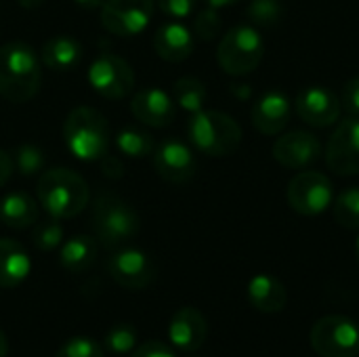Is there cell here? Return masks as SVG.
Wrapping results in <instances>:
<instances>
[{
  "label": "cell",
  "mask_w": 359,
  "mask_h": 357,
  "mask_svg": "<svg viewBox=\"0 0 359 357\" xmlns=\"http://www.w3.org/2000/svg\"><path fill=\"white\" fill-rule=\"evenodd\" d=\"M187 135L191 145L210 158H225L242 143L240 124L229 114L219 109H200L191 114L187 122Z\"/></svg>",
  "instance_id": "3"
},
{
  "label": "cell",
  "mask_w": 359,
  "mask_h": 357,
  "mask_svg": "<svg viewBox=\"0 0 359 357\" xmlns=\"http://www.w3.org/2000/svg\"><path fill=\"white\" fill-rule=\"evenodd\" d=\"M55 357H103V349L90 337H72L59 347Z\"/></svg>",
  "instance_id": "33"
},
{
  "label": "cell",
  "mask_w": 359,
  "mask_h": 357,
  "mask_svg": "<svg viewBox=\"0 0 359 357\" xmlns=\"http://www.w3.org/2000/svg\"><path fill=\"white\" fill-rule=\"evenodd\" d=\"M130 357H179L175 353L172 347L160 343V341H149V343H143L141 347H135L130 351Z\"/></svg>",
  "instance_id": "36"
},
{
  "label": "cell",
  "mask_w": 359,
  "mask_h": 357,
  "mask_svg": "<svg viewBox=\"0 0 359 357\" xmlns=\"http://www.w3.org/2000/svg\"><path fill=\"white\" fill-rule=\"evenodd\" d=\"M32 271L27 250L11 238H0V288L21 286Z\"/></svg>",
  "instance_id": "21"
},
{
  "label": "cell",
  "mask_w": 359,
  "mask_h": 357,
  "mask_svg": "<svg viewBox=\"0 0 359 357\" xmlns=\"http://www.w3.org/2000/svg\"><path fill=\"white\" fill-rule=\"evenodd\" d=\"M78 6H82V8H88V11H93V8H101L103 4H105V0H74Z\"/></svg>",
  "instance_id": "40"
},
{
  "label": "cell",
  "mask_w": 359,
  "mask_h": 357,
  "mask_svg": "<svg viewBox=\"0 0 359 357\" xmlns=\"http://www.w3.org/2000/svg\"><path fill=\"white\" fill-rule=\"evenodd\" d=\"M105 347L111 353H130L137 347V328L130 324H118L107 330Z\"/></svg>",
  "instance_id": "31"
},
{
  "label": "cell",
  "mask_w": 359,
  "mask_h": 357,
  "mask_svg": "<svg viewBox=\"0 0 359 357\" xmlns=\"http://www.w3.org/2000/svg\"><path fill=\"white\" fill-rule=\"evenodd\" d=\"M263 53L265 42L259 29L252 23H240L221 38L217 59L229 76H246L261 65Z\"/></svg>",
  "instance_id": "6"
},
{
  "label": "cell",
  "mask_w": 359,
  "mask_h": 357,
  "mask_svg": "<svg viewBox=\"0 0 359 357\" xmlns=\"http://www.w3.org/2000/svg\"><path fill=\"white\" fill-rule=\"evenodd\" d=\"M355 257H358V263H359V236H358V240H355Z\"/></svg>",
  "instance_id": "44"
},
{
  "label": "cell",
  "mask_w": 359,
  "mask_h": 357,
  "mask_svg": "<svg viewBox=\"0 0 359 357\" xmlns=\"http://www.w3.org/2000/svg\"><path fill=\"white\" fill-rule=\"evenodd\" d=\"M13 166L19 170V175L23 177H34L38 173L44 170V164H46V158H44V151L38 147V145H19L15 151H13Z\"/></svg>",
  "instance_id": "29"
},
{
  "label": "cell",
  "mask_w": 359,
  "mask_h": 357,
  "mask_svg": "<svg viewBox=\"0 0 359 357\" xmlns=\"http://www.w3.org/2000/svg\"><path fill=\"white\" fill-rule=\"evenodd\" d=\"M334 219L341 227L359 229V187H347L334 202Z\"/></svg>",
  "instance_id": "27"
},
{
  "label": "cell",
  "mask_w": 359,
  "mask_h": 357,
  "mask_svg": "<svg viewBox=\"0 0 359 357\" xmlns=\"http://www.w3.org/2000/svg\"><path fill=\"white\" fill-rule=\"evenodd\" d=\"M204 2H206V6H210V8H225V6L236 4L238 0H204Z\"/></svg>",
  "instance_id": "41"
},
{
  "label": "cell",
  "mask_w": 359,
  "mask_h": 357,
  "mask_svg": "<svg viewBox=\"0 0 359 357\" xmlns=\"http://www.w3.org/2000/svg\"><path fill=\"white\" fill-rule=\"evenodd\" d=\"M252 124L259 133L271 137L282 133L292 116V101L282 88H271L261 95L252 107Z\"/></svg>",
  "instance_id": "16"
},
{
  "label": "cell",
  "mask_w": 359,
  "mask_h": 357,
  "mask_svg": "<svg viewBox=\"0 0 359 357\" xmlns=\"http://www.w3.org/2000/svg\"><path fill=\"white\" fill-rule=\"evenodd\" d=\"M88 84L105 99H124L135 88V74L122 57L101 53L88 65Z\"/></svg>",
  "instance_id": "9"
},
{
  "label": "cell",
  "mask_w": 359,
  "mask_h": 357,
  "mask_svg": "<svg viewBox=\"0 0 359 357\" xmlns=\"http://www.w3.org/2000/svg\"><path fill=\"white\" fill-rule=\"evenodd\" d=\"M101 164H103V173H105L107 177H111V179L122 177V164L118 162V158L105 154V156L101 158Z\"/></svg>",
  "instance_id": "38"
},
{
  "label": "cell",
  "mask_w": 359,
  "mask_h": 357,
  "mask_svg": "<svg viewBox=\"0 0 359 357\" xmlns=\"http://www.w3.org/2000/svg\"><path fill=\"white\" fill-rule=\"evenodd\" d=\"M194 48H196L194 32L181 21H168L160 25L154 34V50L164 61L181 63L191 57Z\"/></svg>",
  "instance_id": "19"
},
{
  "label": "cell",
  "mask_w": 359,
  "mask_h": 357,
  "mask_svg": "<svg viewBox=\"0 0 359 357\" xmlns=\"http://www.w3.org/2000/svg\"><path fill=\"white\" fill-rule=\"evenodd\" d=\"M42 84L40 61L25 42L0 46V95L11 103H27Z\"/></svg>",
  "instance_id": "1"
},
{
  "label": "cell",
  "mask_w": 359,
  "mask_h": 357,
  "mask_svg": "<svg viewBox=\"0 0 359 357\" xmlns=\"http://www.w3.org/2000/svg\"><path fill=\"white\" fill-rule=\"evenodd\" d=\"M19 2V6H23V8H38L44 0H17Z\"/></svg>",
  "instance_id": "42"
},
{
  "label": "cell",
  "mask_w": 359,
  "mask_h": 357,
  "mask_svg": "<svg viewBox=\"0 0 359 357\" xmlns=\"http://www.w3.org/2000/svg\"><path fill=\"white\" fill-rule=\"evenodd\" d=\"M13 170H15V166H13V158H11V154H8V151H4V149H0V187L11 179Z\"/></svg>",
  "instance_id": "37"
},
{
  "label": "cell",
  "mask_w": 359,
  "mask_h": 357,
  "mask_svg": "<svg viewBox=\"0 0 359 357\" xmlns=\"http://www.w3.org/2000/svg\"><path fill=\"white\" fill-rule=\"evenodd\" d=\"M42 61L55 72H72L82 61V46L72 36H53L42 46Z\"/></svg>",
  "instance_id": "22"
},
{
  "label": "cell",
  "mask_w": 359,
  "mask_h": 357,
  "mask_svg": "<svg viewBox=\"0 0 359 357\" xmlns=\"http://www.w3.org/2000/svg\"><path fill=\"white\" fill-rule=\"evenodd\" d=\"M288 204L303 217H318L332 204V181L318 170H301L288 183Z\"/></svg>",
  "instance_id": "8"
},
{
  "label": "cell",
  "mask_w": 359,
  "mask_h": 357,
  "mask_svg": "<svg viewBox=\"0 0 359 357\" xmlns=\"http://www.w3.org/2000/svg\"><path fill=\"white\" fill-rule=\"evenodd\" d=\"M341 105L353 118H359V76L345 82L341 93Z\"/></svg>",
  "instance_id": "35"
},
{
  "label": "cell",
  "mask_w": 359,
  "mask_h": 357,
  "mask_svg": "<svg viewBox=\"0 0 359 357\" xmlns=\"http://www.w3.org/2000/svg\"><path fill=\"white\" fill-rule=\"evenodd\" d=\"M294 112L305 124L313 128H326V126H332L341 118L343 105L337 93H332L326 86L313 84V86H305L297 95Z\"/></svg>",
  "instance_id": "12"
},
{
  "label": "cell",
  "mask_w": 359,
  "mask_h": 357,
  "mask_svg": "<svg viewBox=\"0 0 359 357\" xmlns=\"http://www.w3.org/2000/svg\"><path fill=\"white\" fill-rule=\"evenodd\" d=\"M141 221L137 210L116 194H99L93 204V229L97 242L118 248L139 234Z\"/></svg>",
  "instance_id": "5"
},
{
  "label": "cell",
  "mask_w": 359,
  "mask_h": 357,
  "mask_svg": "<svg viewBox=\"0 0 359 357\" xmlns=\"http://www.w3.org/2000/svg\"><path fill=\"white\" fill-rule=\"evenodd\" d=\"M231 93H233L236 97H240V99H248V97H250L248 84H233V86H231Z\"/></svg>",
  "instance_id": "39"
},
{
  "label": "cell",
  "mask_w": 359,
  "mask_h": 357,
  "mask_svg": "<svg viewBox=\"0 0 359 357\" xmlns=\"http://www.w3.org/2000/svg\"><path fill=\"white\" fill-rule=\"evenodd\" d=\"M116 147L128 158H147L154 154L156 143L149 133L133 126H124L116 135Z\"/></svg>",
  "instance_id": "26"
},
{
  "label": "cell",
  "mask_w": 359,
  "mask_h": 357,
  "mask_svg": "<svg viewBox=\"0 0 359 357\" xmlns=\"http://www.w3.org/2000/svg\"><path fill=\"white\" fill-rule=\"evenodd\" d=\"M107 271L111 280L126 290H143L156 278V267L151 259L139 248H120L107 261Z\"/></svg>",
  "instance_id": "13"
},
{
  "label": "cell",
  "mask_w": 359,
  "mask_h": 357,
  "mask_svg": "<svg viewBox=\"0 0 359 357\" xmlns=\"http://www.w3.org/2000/svg\"><path fill=\"white\" fill-rule=\"evenodd\" d=\"M246 17L255 27H273L284 17L282 0H252L246 8Z\"/></svg>",
  "instance_id": "28"
},
{
  "label": "cell",
  "mask_w": 359,
  "mask_h": 357,
  "mask_svg": "<svg viewBox=\"0 0 359 357\" xmlns=\"http://www.w3.org/2000/svg\"><path fill=\"white\" fill-rule=\"evenodd\" d=\"M358 357H359V356H358Z\"/></svg>",
  "instance_id": "45"
},
{
  "label": "cell",
  "mask_w": 359,
  "mask_h": 357,
  "mask_svg": "<svg viewBox=\"0 0 359 357\" xmlns=\"http://www.w3.org/2000/svg\"><path fill=\"white\" fill-rule=\"evenodd\" d=\"M6 353H8V341H6L4 332L0 330V357H6Z\"/></svg>",
  "instance_id": "43"
},
{
  "label": "cell",
  "mask_w": 359,
  "mask_h": 357,
  "mask_svg": "<svg viewBox=\"0 0 359 357\" xmlns=\"http://www.w3.org/2000/svg\"><path fill=\"white\" fill-rule=\"evenodd\" d=\"M271 151L278 164L292 168V170H303L320 160L322 143L309 130H292V133L278 137Z\"/></svg>",
  "instance_id": "15"
},
{
  "label": "cell",
  "mask_w": 359,
  "mask_h": 357,
  "mask_svg": "<svg viewBox=\"0 0 359 357\" xmlns=\"http://www.w3.org/2000/svg\"><path fill=\"white\" fill-rule=\"evenodd\" d=\"M0 221L13 229L32 227L38 221V204L23 191H11L0 200Z\"/></svg>",
  "instance_id": "23"
},
{
  "label": "cell",
  "mask_w": 359,
  "mask_h": 357,
  "mask_svg": "<svg viewBox=\"0 0 359 357\" xmlns=\"http://www.w3.org/2000/svg\"><path fill=\"white\" fill-rule=\"evenodd\" d=\"M154 168L156 173L175 185L187 183L194 179L198 162L189 145L179 139H166L154 149Z\"/></svg>",
  "instance_id": "14"
},
{
  "label": "cell",
  "mask_w": 359,
  "mask_h": 357,
  "mask_svg": "<svg viewBox=\"0 0 359 357\" xmlns=\"http://www.w3.org/2000/svg\"><path fill=\"white\" fill-rule=\"evenodd\" d=\"M130 114L147 124V126H154V128H166L172 124L175 120V101L168 97V93H164L162 88H143L139 90L135 97H133V103H130Z\"/></svg>",
  "instance_id": "18"
},
{
  "label": "cell",
  "mask_w": 359,
  "mask_h": 357,
  "mask_svg": "<svg viewBox=\"0 0 359 357\" xmlns=\"http://www.w3.org/2000/svg\"><path fill=\"white\" fill-rule=\"evenodd\" d=\"M32 240H34L38 250L50 252V250H55L57 246L63 244V225L59 223V219H53V217L48 221L36 223Z\"/></svg>",
  "instance_id": "30"
},
{
  "label": "cell",
  "mask_w": 359,
  "mask_h": 357,
  "mask_svg": "<svg viewBox=\"0 0 359 357\" xmlns=\"http://www.w3.org/2000/svg\"><path fill=\"white\" fill-rule=\"evenodd\" d=\"M246 295L250 305L261 314H280L288 303L286 286L282 284V280L269 274L255 276L246 286Z\"/></svg>",
  "instance_id": "20"
},
{
  "label": "cell",
  "mask_w": 359,
  "mask_h": 357,
  "mask_svg": "<svg viewBox=\"0 0 359 357\" xmlns=\"http://www.w3.org/2000/svg\"><path fill=\"white\" fill-rule=\"evenodd\" d=\"M156 2H158L160 11L175 21L187 19L196 8V0H156Z\"/></svg>",
  "instance_id": "34"
},
{
  "label": "cell",
  "mask_w": 359,
  "mask_h": 357,
  "mask_svg": "<svg viewBox=\"0 0 359 357\" xmlns=\"http://www.w3.org/2000/svg\"><path fill=\"white\" fill-rule=\"evenodd\" d=\"M309 343L322 357H358L359 324L347 316H326L313 324Z\"/></svg>",
  "instance_id": "7"
},
{
  "label": "cell",
  "mask_w": 359,
  "mask_h": 357,
  "mask_svg": "<svg viewBox=\"0 0 359 357\" xmlns=\"http://www.w3.org/2000/svg\"><path fill=\"white\" fill-rule=\"evenodd\" d=\"M38 202L53 219H72L88 204V185L74 170L50 168L38 179Z\"/></svg>",
  "instance_id": "2"
},
{
  "label": "cell",
  "mask_w": 359,
  "mask_h": 357,
  "mask_svg": "<svg viewBox=\"0 0 359 357\" xmlns=\"http://www.w3.org/2000/svg\"><path fill=\"white\" fill-rule=\"evenodd\" d=\"M170 345L179 351H198L208 339V322L196 307H181L168 324Z\"/></svg>",
  "instance_id": "17"
},
{
  "label": "cell",
  "mask_w": 359,
  "mask_h": 357,
  "mask_svg": "<svg viewBox=\"0 0 359 357\" xmlns=\"http://www.w3.org/2000/svg\"><path fill=\"white\" fill-rule=\"evenodd\" d=\"M67 149L82 162H97L107 154L109 124L105 116L93 107H74L63 124Z\"/></svg>",
  "instance_id": "4"
},
{
  "label": "cell",
  "mask_w": 359,
  "mask_h": 357,
  "mask_svg": "<svg viewBox=\"0 0 359 357\" xmlns=\"http://www.w3.org/2000/svg\"><path fill=\"white\" fill-rule=\"evenodd\" d=\"M172 95H175V103L189 112L196 114L200 109H204L206 103V86L202 80L194 78V76H183L175 82L172 86Z\"/></svg>",
  "instance_id": "25"
},
{
  "label": "cell",
  "mask_w": 359,
  "mask_h": 357,
  "mask_svg": "<svg viewBox=\"0 0 359 357\" xmlns=\"http://www.w3.org/2000/svg\"><path fill=\"white\" fill-rule=\"evenodd\" d=\"M221 27H223V21H221V15H219V8H210L206 6L204 11H200L194 19V34L204 40V42H210L215 40L219 34H221Z\"/></svg>",
  "instance_id": "32"
},
{
  "label": "cell",
  "mask_w": 359,
  "mask_h": 357,
  "mask_svg": "<svg viewBox=\"0 0 359 357\" xmlns=\"http://www.w3.org/2000/svg\"><path fill=\"white\" fill-rule=\"evenodd\" d=\"M154 6L156 0H105L101 6V23L114 36L133 38L145 32Z\"/></svg>",
  "instance_id": "10"
},
{
  "label": "cell",
  "mask_w": 359,
  "mask_h": 357,
  "mask_svg": "<svg viewBox=\"0 0 359 357\" xmlns=\"http://www.w3.org/2000/svg\"><path fill=\"white\" fill-rule=\"evenodd\" d=\"M326 164L341 177L359 175V118L347 116L334 128L326 149Z\"/></svg>",
  "instance_id": "11"
},
{
  "label": "cell",
  "mask_w": 359,
  "mask_h": 357,
  "mask_svg": "<svg viewBox=\"0 0 359 357\" xmlns=\"http://www.w3.org/2000/svg\"><path fill=\"white\" fill-rule=\"evenodd\" d=\"M99 255V242L90 236H74L59 250L61 267L72 274H82L93 267Z\"/></svg>",
  "instance_id": "24"
}]
</instances>
